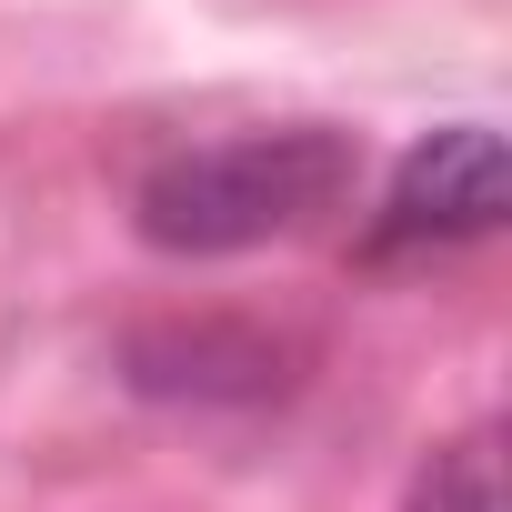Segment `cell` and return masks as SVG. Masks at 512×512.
I'll return each instance as SVG.
<instances>
[{"label":"cell","mask_w":512,"mask_h":512,"mask_svg":"<svg viewBox=\"0 0 512 512\" xmlns=\"http://www.w3.org/2000/svg\"><path fill=\"white\" fill-rule=\"evenodd\" d=\"M352 181H362V141L332 121L231 131V141H191V151L151 161L131 191V231L171 262H231V251L332 221L352 201Z\"/></svg>","instance_id":"6da1fadb"},{"label":"cell","mask_w":512,"mask_h":512,"mask_svg":"<svg viewBox=\"0 0 512 512\" xmlns=\"http://www.w3.org/2000/svg\"><path fill=\"white\" fill-rule=\"evenodd\" d=\"M402 512H502V422L432 442L402 482Z\"/></svg>","instance_id":"3957f363"},{"label":"cell","mask_w":512,"mask_h":512,"mask_svg":"<svg viewBox=\"0 0 512 512\" xmlns=\"http://www.w3.org/2000/svg\"><path fill=\"white\" fill-rule=\"evenodd\" d=\"M512 211V161L502 131L482 121H442L432 141H412L362 221V262H422V251H462L482 231H502Z\"/></svg>","instance_id":"7a4b0ae2"}]
</instances>
